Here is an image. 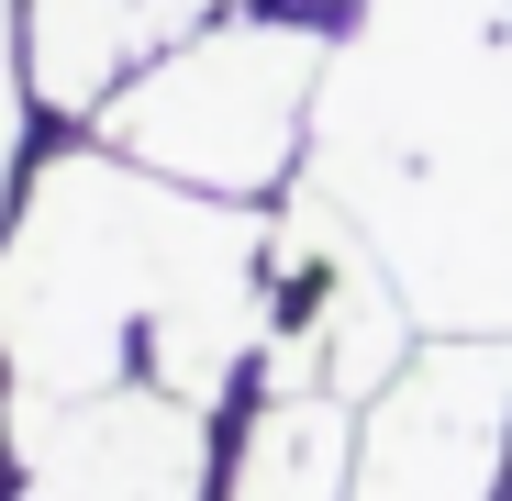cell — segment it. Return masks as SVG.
Instances as JSON below:
<instances>
[{
  "mask_svg": "<svg viewBox=\"0 0 512 501\" xmlns=\"http://www.w3.org/2000/svg\"><path fill=\"white\" fill-rule=\"evenodd\" d=\"M0 123H23V0H0Z\"/></svg>",
  "mask_w": 512,
  "mask_h": 501,
  "instance_id": "obj_7",
  "label": "cell"
},
{
  "mask_svg": "<svg viewBox=\"0 0 512 501\" xmlns=\"http://www.w3.org/2000/svg\"><path fill=\"white\" fill-rule=\"evenodd\" d=\"M301 190L346 212L412 323L512 334V0H368L323 56Z\"/></svg>",
  "mask_w": 512,
  "mask_h": 501,
  "instance_id": "obj_1",
  "label": "cell"
},
{
  "mask_svg": "<svg viewBox=\"0 0 512 501\" xmlns=\"http://www.w3.org/2000/svg\"><path fill=\"white\" fill-rule=\"evenodd\" d=\"M12 479L23 501H212V412L156 379L12 401Z\"/></svg>",
  "mask_w": 512,
  "mask_h": 501,
  "instance_id": "obj_5",
  "label": "cell"
},
{
  "mask_svg": "<svg viewBox=\"0 0 512 501\" xmlns=\"http://www.w3.org/2000/svg\"><path fill=\"white\" fill-rule=\"evenodd\" d=\"M156 45V0H23V90L45 112H101Z\"/></svg>",
  "mask_w": 512,
  "mask_h": 501,
  "instance_id": "obj_6",
  "label": "cell"
},
{
  "mask_svg": "<svg viewBox=\"0 0 512 501\" xmlns=\"http://www.w3.org/2000/svg\"><path fill=\"white\" fill-rule=\"evenodd\" d=\"M501 501H512V479H501Z\"/></svg>",
  "mask_w": 512,
  "mask_h": 501,
  "instance_id": "obj_8",
  "label": "cell"
},
{
  "mask_svg": "<svg viewBox=\"0 0 512 501\" xmlns=\"http://www.w3.org/2000/svg\"><path fill=\"white\" fill-rule=\"evenodd\" d=\"M323 56H334V34H312L301 12H212L201 34L156 45L101 101V145L179 190L256 201L290 179V156L312 134Z\"/></svg>",
  "mask_w": 512,
  "mask_h": 501,
  "instance_id": "obj_3",
  "label": "cell"
},
{
  "mask_svg": "<svg viewBox=\"0 0 512 501\" xmlns=\"http://www.w3.org/2000/svg\"><path fill=\"white\" fill-rule=\"evenodd\" d=\"M245 245H268L245 201L179 190L112 145L45 156L0 223V379H12V401L112 390L123 346H145V323Z\"/></svg>",
  "mask_w": 512,
  "mask_h": 501,
  "instance_id": "obj_2",
  "label": "cell"
},
{
  "mask_svg": "<svg viewBox=\"0 0 512 501\" xmlns=\"http://www.w3.org/2000/svg\"><path fill=\"white\" fill-rule=\"evenodd\" d=\"M512 479V334H446L357 412L346 501H501Z\"/></svg>",
  "mask_w": 512,
  "mask_h": 501,
  "instance_id": "obj_4",
  "label": "cell"
}]
</instances>
